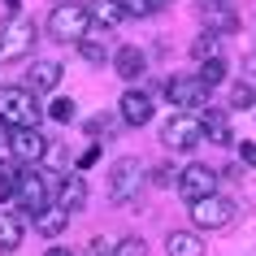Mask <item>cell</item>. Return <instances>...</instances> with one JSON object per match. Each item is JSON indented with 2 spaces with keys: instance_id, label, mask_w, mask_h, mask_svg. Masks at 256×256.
<instances>
[{
  "instance_id": "cell-11",
  "label": "cell",
  "mask_w": 256,
  "mask_h": 256,
  "mask_svg": "<svg viewBox=\"0 0 256 256\" xmlns=\"http://www.w3.org/2000/svg\"><path fill=\"white\" fill-rule=\"evenodd\" d=\"M118 118H122V126H144V122H152V100L130 87V92L118 100Z\"/></svg>"
},
{
  "instance_id": "cell-29",
  "label": "cell",
  "mask_w": 256,
  "mask_h": 256,
  "mask_svg": "<svg viewBox=\"0 0 256 256\" xmlns=\"http://www.w3.org/2000/svg\"><path fill=\"white\" fill-rule=\"evenodd\" d=\"M118 252V239H108V234H96L92 243H87V252L82 256H113Z\"/></svg>"
},
{
  "instance_id": "cell-20",
  "label": "cell",
  "mask_w": 256,
  "mask_h": 256,
  "mask_svg": "<svg viewBox=\"0 0 256 256\" xmlns=\"http://www.w3.org/2000/svg\"><path fill=\"white\" fill-rule=\"evenodd\" d=\"M78 52L82 61H92V66H104V56H108V40H104V30H87L78 40Z\"/></svg>"
},
{
  "instance_id": "cell-12",
  "label": "cell",
  "mask_w": 256,
  "mask_h": 256,
  "mask_svg": "<svg viewBox=\"0 0 256 256\" xmlns=\"http://www.w3.org/2000/svg\"><path fill=\"white\" fill-rule=\"evenodd\" d=\"M113 70H118V74H122V78H126V82H135L139 74L148 70V56L139 52L135 44H122L118 52H113Z\"/></svg>"
},
{
  "instance_id": "cell-27",
  "label": "cell",
  "mask_w": 256,
  "mask_h": 256,
  "mask_svg": "<svg viewBox=\"0 0 256 256\" xmlns=\"http://www.w3.org/2000/svg\"><path fill=\"white\" fill-rule=\"evenodd\" d=\"M252 104H256V87L234 82V92H230V108H252Z\"/></svg>"
},
{
  "instance_id": "cell-10",
  "label": "cell",
  "mask_w": 256,
  "mask_h": 256,
  "mask_svg": "<svg viewBox=\"0 0 256 256\" xmlns=\"http://www.w3.org/2000/svg\"><path fill=\"white\" fill-rule=\"evenodd\" d=\"M217 191V170L208 165H187V170H178V196L187 204L204 200V196H213Z\"/></svg>"
},
{
  "instance_id": "cell-16",
  "label": "cell",
  "mask_w": 256,
  "mask_h": 256,
  "mask_svg": "<svg viewBox=\"0 0 256 256\" xmlns=\"http://www.w3.org/2000/svg\"><path fill=\"white\" fill-rule=\"evenodd\" d=\"M26 82H30V92H35V96L52 92L56 82H61V66H56V61H35V70L26 74Z\"/></svg>"
},
{
  "instance_id": "cell-35",
  "label": "cell",
  "mask_w": 256,
  "mask_h": 256,
  "mask_svg": "<svg viewBox=\"0 0 256 256\" xmlns=\"http://www.w3.org/2000/svg\"><path fill=\"white\" fill-rule=\"evenodd\" d=\"M44 256H74V252H70V248H48Z\"/></svg>"
},
{
  "instance_id": "cell-21",
  "label": "cell",
  "mask_w": 256,
  "mask_h": 256,
  "mask_svg": "<svg viewBox=\"0 0 256 256\" xmlns=\"http://www.w3.org/2000/svg\"><path fill=\"white\" fill-rule=\"evenodd\" d=\"M200 14H204V22H208L213 35H217V30H234V26H239V18L230 14V4H217V0H208Z\"/></svg>"
},
{
  "instance_id": "cell-1",
  "label": "cell",
  "mask_w": 256,
  "mask_h": 256,
  "mask_svg": "<svg viewBox=\"0 0 256 256\" xmlns=\"http://www.w3.org/2000/svg\"><path fill=\"white\" fill-rule=\"evenodd\" d=\"M44 108L30 87H0V126L22 130V126H40Z\"/></svg>"
},
{
  "instance_id": "cell-3",
  "label": "cell",
  "mask_w": 256,
  "mask_h": 256,
  "mask_svg": "<svg viewBox=\"0 0 256 256\" xmlns=\"http://www.w3.org/2000/svg\"><path fill=\"white\" fill-rule=\"evenodd\" d=\"M35 52V22L30 18H9L0 26V66H14V61H26Z\"/></svg>"
},
{
  "instance_id": "cell-4",
  "label": "cell",
  "mask_w": 256,
  "mask_h": 256,
  "mask_svg": "<svg viewBox=\"0 0 256 256\" xmlns=\"http://www.w3.org/2000/svg\"><path fill=\"white\" fill-rule=\"evenodd\" d=\"M139 187H144V165H139V156H118L113 170H108V200L130 204V200H139Z\"/></svg>"
},
{
  "instance_id": "cell-26",
  "label": "cell",
  "mask_w": 256,
  "mask_h": 256,
  "mask_svg": "<svg viewBox=\"0 0 256 256\" xmlns=\"http://www.w3.org/2000/svg\"><path fill=\"white\" fill-rule=\"evenodd\" d=\"M118 126H122V118H104V113H100V118H92V122H87V135H92V139H100V135H113Z\"/></svg>"
},
{
  "instance_id": "cell-8",
  "label": "cell",
  "mask_w": 256,
  "mask_h": 256,
  "mask_svg": "<svg viewBox=\"0 0 256 256\" xmlns=\"http://www.w3.org/2000/svg\"><path fill=\"white\" fill-rule=\"evenodd\" d=\"M191 222H196V230H226L234 222V200H226V196L213 191V196L191 204Z\"/></svg>"
},
{
  "instance_id": "cell-2",
  "label": "cell",
  "mask_w": 256,
  "mask_h": 256,
  "mask_svg": "<svg viewBox=\"0 0 256 256\" xmlns=\"http://www.w3.org/2000/svg\"><path fill=\"white\" fill-rule=\"evenodd\" d=\"M87 30H92V14H87V4L61 0L52 14H48V35H52V40H61V44H78Z\"/></svg>"
},
{
  "instance_id": "cell-15",
  "label": "cell",
  "mask_w": 256,
  "mask_h": 256,
  "mask_svg": "<svg viewBox=\"0 0 256 256\" xmlns=\"http://www.w3.org/2000/svg\"><path fill=\"white\" fill-rule=\"evenodd\" d=\"M87 14H92V22H100V30H113L126 18V9H122V0H92Z\"/></svg>"
},
{
  "instance_id": "cell-7",
  "label": "cell",
  "mask_w": 256,
  "mask_h": 256,
  "mask_svg": "<svg viewBox=\"0 0 256 256\" xmlns=\"http://www.w3.org/2000/svg\"><path fill=\"white\" fill-rule=\"evenodd\" d=\"M165 100L178 108V113H200L208 104V87H204L196 74H178V78L165 82Z\"/></svg>"
},
{
  "instance_id": "cell-36",
  "label": "cell",
  "mask_w": 256,
  "mask_h": 256,
  "mask_svg": "<svg viewBox=\"0 0 256 256\" xmlns=\"http://www.w3.org/2000/svg\"><path fill=\"white\" fill-rule=\"evenodd\" d=\"M217 4H234V0H217Z\"/></svg>"
},
{
  "instance_id": "cell-34",
  "label": "cell",
  "mask_w": 256,
  "mask_h": 256,
  "mask_svg": "<svg viewBox=\"0 0 256 256\" xmlns=\"http://www.w3.org/2000/svg\"><path fill=\"white\" fill-rule=\"evenodd\" d=\"M18 4H22V0H4V14H9V18H18Z\"/></svg>"
},
{
  "instance_id": "cell-14",
  "label": "cell",
  "mask_w": 256,
  "mask_h": 256,
  "mask_svg": "<svg viewBox=\"0 0 256 256\" xmlns=\"http://www.w3.org/2000/svg\"><path fill=\"white\" fill-rule=\"evenodd\" d=\"M200 122H204V139H213V144H234V130H230V118L222 108H200Z\"/></svg>"
},
{
  "instance_id": "cell-13",
  "label": "cell",
  "mask_w": 256,
  "mask_h": 256,
  "mask_svg": "<svg viewBox=\"0 0 256 256\" xmlns=\"http://www.w3.org/2000/svg\"><path fill=\"white\" fill-rule=\"evenodd\" d=\"M56 204H61L66 213H78V208H87V182H82V174H66V178H61Z\"/></svg>"
},
{
  "instance_id": "cell-6",
  "label": "cell",
  "mask_w": 256,
  "mask_h": 256,
  "mask_svg": "<svg viewBox=\"0 0 256 256\" xmlns=\"http://www.w3.org/2000/svg\"><path fill=\"white\" fill-rule=\"evenodd\" d=\"M14 204H18L26 217H40V208H48V178L40 174V165H22Z\"/></svg>"
},
{
  "instance_id": "cell-33",
  "label": "cell",
  "mask_w": 256,
  "mask_h": 256,
  "mask_svg": "<svg viewBox=\"0 0 256 256\" xmlns=\"http://www.w3.org/2000/svg\"><path fill=\"white\" fill-rule=\"evenodd\" d=\"M96 156H100V148H87V152H82V161H78V165L87 170V165H96Z\"/></svg>"
},
{
  "instance_id": "cell-25",
  "label": "cell",
  "mask_w": 256,
  "mask_h": 256,
  "mask_svg": "<svg viewBox=\"0 0 256 256\" xmlns=\"http://www.w3.org/2000/svg\"><path fill=\"white\" fill-rule=\"evenodd\" d=\"M48 118H52V122H61V126H66V122H74V118H78V104L61 96V100H52V104H48Z\"/></svg>"
},
{
  "instance_id": "cell-18",
  "label": "cell",
  "mask_w": 256,
  "mask_h": 256,
  "mask_svg": "<svg viewBox=\"0 0 256 256\" xmlns=\"http://www.w3.org/2000/svg\"><path fill=\"white\" fill-rule=\"evenodd\" d=\"M165 252L170 256H204V243L196 230H174L170 239H165Z\"/></svg>"
},
{
  "instance_id": "cell-24",
  "label": "cell",
  "mask_w": 256,
  "mask_h": 256,
  "mask_svg": "<svg viewBox=\"0 0 256 256\" xmlns=\"http://www.w3.org/2000/svg\"><path fill=\"white\" fill-rule=\"evenodd\" d=\"M217 40H222V35H213V30H204L200 40L191 44V56H196V61H208V56H217Z\"/></svg>"
},
{
  "instance_id": "cell-32",
  "label": "cell",
  "mask_w": 256,
  "mask_h": 256,
  "mask_svg": "<svg viewBox=\"0 0 256 256\" xmlns=\"http://www.w3.org/2000/svg\"><path fill=\"white\" fill-rule=\"evenodd\" d=\"M239 156H243V165H252V170H256V144H243Z\"/></svg>"
},
{
  "instance_id": "cell-9",
  "label": "cell",
  "mask_w": 256,
  "mask_h": 256,
  "mask_svg": "<svg viewBox=\"0 0 256 256\" xmlns=\"http://www.w3.org/2000/svg\"><path fill=\"white\" fill-rule=\"evenodd\" d=\"M9 156H14L18 165H40L44 156H48V139L40 135V126L14 130V135H9Z\"/></svg>"
},
{
  "instance_id": "cell-5",
  "label": "cell",
  "mask_w": 256,
  "mask_h": 256,
  "mask_svg": "<svg viewBox=\"0 0 256 256\" xmlns=\"http://www.w3.org/2000/svg\"><path fill=\"white\" fill-rule=\"evenodd\" d=\"M161 144L174 152H196L204 144V122L200 113H174V118L161 126Z\"/></svg>"
},
{
  "instance_id": "cell-23",
  "label": "cell",
  "mask_w": 256,
  "mask_h": 256,
  "mask_svg": "<svg viewBox=\"0 0 256 256\" xmlns=\"http://www.w3.org/2000/svg\"><path fill=\"white\" fill-rule=\"evenodd\" d=\"M18 174H22V165H9V161H0V200H14L18 196Z\"/></svg>"
},
{
  "instance_id": "cell-28",
  "label": "cell",
  "mask_w": 256,
  "mask_h": 256,
  "mask_svg": "<svg viewBox=\"0 0 256 256\" xmlns=\"http://www.w3.org/2000/svg\"><path fill=\"white\" fill-rule=\"evenodd\" d=\"M122 9H126V18H148L161 9V0H122Z\"/></svg>"
},
{
  "instance_id": "cell-22",
  "label": "cell",
  "mask_w": 256,
  "mask_h": 256,
  "mask_svg": "<svg viewBox=\"0 0 256 256\" xmlns=\"http://www.w3.org/2000/svg\"><path fill=\"white\" fill-rule=\"evenodd\" d=\"M196 78H200L208 92H213V87H222V82H226V61H222V56H208V61H200Z\"/></svg>"
},
{
  "instance_id": "cell-31",
  "label": "cell",
  "mask_w": 256,
  "mask_h": 256,
  "mask_svg": "<svg viewBox=\"0 0 256 256\" xmlns=\"http://www.w3.org/2000/svg\"><path fill=\"white\" fill-rule=\"evenodd\" d=\"M174 170H170V165H161V170H152V182H161V187H170V182H174Z\"/></svg>"
},
{
  "instance_id": "cell-19",
  "label": "cell",
  "mask_w": 256,
  "mask_h": 256,
  "mask_svg": "<svg viewBox=\"0 0 256 256\" xmlns=\"http://www.w3.org/2000/svg\"><path fill=\"white\" fill-rule=\"evenodd\" d=\"M18 243H22V217L18 213H0V256L18 252Z\"/></svg>"
},
{
  "instance_id": "cell-17",
  "label": "cell",
  "mask_w": 256,
  "mask_h": 256,
  "mask_svg": "<svg viewBox=\"0 0 256 256\" xmlns=\"http://www.w3.org/2000/svg\"><path fill=\"white\" fill-rule=\"evenodd\" d=\"M66 226H70V213L61 208V204H48V208H40V217H35V230L48 234V239H56Z\"/></svg>"
},
{
  "instance_id": "cell-30",
  "label": "cell",
  "mask_w": 256,
  "mask_h": 256,
  "mask_svg": "<svg viewBox=\"0 0 256 256\" xmlns=\"http://www.w3.org/2000/svg\"><path fill=\"white\" fill-rule=\"evenodd\" d=\"M113 256H148V248H144V239H118Z\"/></svg>"
}]
</instances>
